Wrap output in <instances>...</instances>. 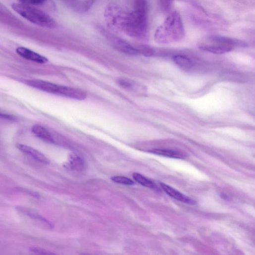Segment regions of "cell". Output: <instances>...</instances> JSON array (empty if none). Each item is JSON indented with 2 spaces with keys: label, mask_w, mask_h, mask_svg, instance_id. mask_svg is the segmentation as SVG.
I'll use <instances>...</instances> for the list:
<instances>
[{
  "label": "cell",
  "mask_w": 255,
  "mask_h": 255,
  "mask_svg": "<svg viewBox=\"0 0 255 255\" xmlns=\"http://www.w3.org/2000/svg\"><path fill=\"white\" fill-rule=\"evenodd\" d=\"M133 5L132 11L117 5H109L105 11L106 23L112 31L137 40H145L148 36L146 0H134Z\"/></svg>",
  "instance_id": "1"
},
{
  "label": "cell",
  "mask_w": 255,
  "mask_h": 255,
  "mask_svg": "<svg viewBox=\"0 0 255 255\" xmlns=\"http://www.w3.org/2000/svg\"><path fill=\"white\" fill-rule=\"evenodd\" d=\"M185 28L180 15L174 12L169 15L154 35L155 42L166 45L181 41L185 37Z\"/></svg>",
  "instance_id": "2"
},
{
  "label": "cell",
  "mask_w": 255,
  "mask_h": 255,
  "mask_svg": "<svg viewBox=\"0 0 255 255\" xmlns=\"http://www.w3.org/2000/svg\"><path fill=\"white\" fill-rule=\"evenodd\" d=\"M12 7L23 18L36 25L50 29L56 26L55 22L49 15L32 6L18 3L13 4Z\"/></svg>",
  "instance_id": "3"
},
{
  "label": "cell",
  "mask_w": 255,
  "mask_h": 255,
  "mask_svg": "<svg viewBox=\"0 0 255 255\" xmlns=\"http://www.w3.org/2000/svg\"><path fill=\"white\" fill-rule=\"evenodd\" d=\"M102 33L110 45L116 50L128 55H138L141 51L124 40L117 37L110 32L102 29Z\"/></svg>",
  "instance_id": "4"
},
{
  "label": "cell",
  "mask_w": 255,
  "mask_h": 255,
  "mask_svg": "<svg viewBox=\"0 0 255 255\" xmlns=\"http://www.w3.org/2000/svg\"><path fill=\"white\" fill-rule=\"evenodd\" d=\"M28 86L39 91L62 97H66L67 87L59 86L54 83L39 80H29L26 81Z\"/></svg>",
  "instance_id": "5"
},
{
  "label": "cell",
  "mask_w": 255,
  "mask_h": 255,
  "mask_svg": "<svg viewBox=\"0 0 255 255\" xmlns=\"http://www.w3.org/2000/svg\"><path fill=\"white\" fill-rule=\"evenodd\" d=\"M199 48L204 51L218 54L229 52L234 48L217 41L213 36L209 37L205 42L201 43Z\"/></svg>",
  "instance_id": "6"
},
{
  "label": "cell",
  "mask_w": 255,
  "mask_h": 255,
  "mask_svg": "<svg viewBox=\"0 0 255 255\" xmlns=\"http://www.w3.org/2000/svg\"><path fill=\"white\" fill-rule=\"evenodd\" d=\"M116 82L119 87L130 92L139 93L146 91L145 87L142 84L127 78H119Z\"/></svg>",
  "instance_id": "7"
},
{
  "label": "cell",
  "mask_w": 255,
  "mask_h": 255,
  "mask_svg": "<svg viewBox=\"0 0 255 255\" xmlns=\"http://www.w3.org/2000/svg\"><path fill=\"white\" fill-rule=\"evenodd\" d=\"M16 52L22 57L39 63H46L49 61L47 57L25 47L18 48Z\"/></svg>",
  "instance_id": "8"
},
{
  "label": "cell",
  "mask_w": 255,
  "mask_h": 255,
  "mask_svg": "<svg viewBox=\"0 0 255 255\" xmlns=\"http://www.w3.org/2000/svg\"><path fill=\"white\" fill-rule=\"evenodd\" d=\"M160 186L162 190L170 197L185 204L192 205L196 204L195 201L184 195L172 187L163 183H160Z\"/></svg>",
  "instance_id": "9"
},
{
  "label": "cell",
  "mask_w": 255,
  "mask_h": 255,
  "mask_svg": "<svg viewBox=\"0 0 255 255\" xmlns=\"http://www.w3.org/2000/svg\"><path fill=\"white\" fill-rule=\"evenodd\" d=\"M17 147L20 151L29 155L35 160L44 164H49L50 163L49 159L39 151L30 146L22 144L17 145Z\"/></svg>",
  "instance_id": "10"
},
{
  "label": "cell",
  "mask_w": 255,
  "mask_h": 255,
  "mask_svg": "<svg viewBox=\"0 0 255 255\" xmlns=\"http://www.w3.org/2000/svg\"><path fill=\"white\" fill-rule=\"evenodd\" d=\"M33 133L42 140L51 144L55 143V140L51 133L45 127L40 125H34L32 129Z\"/></svg>",
  "instance_id": "11"
},
{
  "label": "cell",
  "mask_w": 255,
  "mask_h": 255,
  "mask_svg": "<svg viewBox=\"0 0 255 255\" xmlns=\"http://www.w3.org/2000/svg\"><path fill=\"white\" fill-rule=\"evenodd\" d=\"M149 152L155 154L174 158L184 159L186 157V154L183 152L174 150L154 149L149 151Z\"/></svg>",
  "instance_id": "12"
},
{
  "label": "cell",
  "mask_w": 255,
  "mask_h": 255,
  "mask_svg": "<svg viewBox=\"0 0 255 255\" xmlns=\"http://www.w3.org/2000/svg\"><path fill=\"white\" fill-rule=\"evenodd\" d=\"M175 64L181 69L185 71H190L194 67L193 61L186 56L176 55L173 57Z\"/></svg>",
  "instance_id": "13"
},
{
  "label": "cell",
  "mask_w": 255,
  "mask_h": 255,
  "mask_svg": "<svg viewBox=\"0 0 255 255\" xmlns=\"http://www.w3.org/2000/svg\"><path fill=\"white\" fill-rule=\"evenodd\" d=\"M133 177L134 179L138 183H139L140 185L154 190L156 191H159V189L157 187L155 183H154L153 182L151 181V180L147 179L143 175L139 174V173H134L133 174Z\"/></svg>",
  "instance_id": "14"
},
{
  "label": "cell",
  "mask_w": 255,
  "mask_h": 255,
  "mask_svg": "<svg viewBox=\"0 0 255 255\" xmlns=\"http://www.w3.org/2000/svg\"><path fill=\"white\" fill-rule=\"evenodd\" d=\"M69 163L71 169L80 170L84 166L83 160L76 154H72L70 155Z\"/></svg>",
  "instance_id": "15"
},
{
  "label": "cell",
  "mask_w": 255,
  "mask_h": 255,
  "mask_svg": "<svg viewBox=\"0 0 255 255\" xmlns=\"http://www.w3.org/2000/svg\"><path fill=\"white\" fill-rule=\"evenodd\" d=\"M111 180L114 182L127 186H133L134 182L131 179L122 176H114L111 178Z\"/></svg>",
  "instance_id": "16"
},
{
  "label": "cell",
  "mask_w": 255,
  "mask_h": 255,
  "mask_svg": "<svg viewBox=\"0 0 255 255\" xmlns=\"http://www.w3.org/2000/svg\"><path fill=\"white\" fill-rule=\"evenodd\" d=\"M47 1L48 0H19L20 3L30 6L41 5Z\"/></svg>",
  "instance_id": "17"
},
{
  "label": "cell",
  "mask_w": 255,
  "mask_h": 255,
  "mask_svg": "<svg viewBox=\"0 0 255 255\" xmlns=\"http://www.w3.org/2000/svg\"><path fill=\"white\" fill-rule=\"evenodd\" d=\"M173 0H159V5L161 10L168 12L171 9Z\"/></svg>",
  "instance_id": "18"
},
{
  "label": "cell",
  "mask_w": 255,
  "mask_h": 255,
  "mask_svg": "<svg viewBox=\"0 0 255 255\" xmlns=\"http://www.w3.org/2000/svg\"><path fill=\"white\" fill-rule=\"evenodd\" d=\"M30 250L34 253L39 254H42V255H52L55 254L54 253L51 252L47 250H46L43 248H39V247H33L30 248Z\"/></svg>",
  "instance_id": "19"
},
{
  "label": "cell",
  "mask_w": 255,
  "mask_h": 255,
  "mask_svg": "<svg viewBox=\"0 0 255 255\" xmlns=\"http://www.w3.org/2000/svg\"><path fill=\"white\" fill-rule=\"evenodd\" d=\"M1 117L4 119L13 122L17 121L18 120L17 118L15 116L6 113H1Z\"/></svg>",
  "instance_id": "20"
},
{
  "label": "cell",
  "mask_w": 255,
  "mask_h": 255,
  "mask_svg": "<svg viewBox=\"0 0 255 255\" xmlns=\"http://www.w3.org/2000/svg\"><path fill=\"white\" fill-rule=\"evenodd\" d=\"M67 1H69L70 2H74L76 1V0H67Z\"/></svg>",
  "instance_id": "21"
}]
</instances>
